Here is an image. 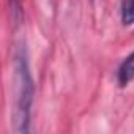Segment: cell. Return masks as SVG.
I'll return each mask as SVG.
<instances>
[{"label": "cell", "instance_id": "2", "mask_svg": "<svg viewBox=\"0 0 134 134\" xmlns=\"http://www.w3.org/2000/svg\"><path fill=\"white\" fill-rule=\"evenodd\" d=\"M134 81V51L120 63L117 71V82L120 87H126Z\"/></svg>", "mask_w": 134, "mask_h": 134}, {"label": "cell", "instance_id": "1", "mask_svg": "<svg viewBox=\"0 0 134 134\" xmlns=\"http://www.w3.org/2000/svg\"><path fill=\"white\" fill-rule=\"evenodd\" d=\"M13 121L16 132L30 131V114L35 85L30 73V65L24 47H18L13 58Z\"/></svg>", "mask_w": 134, "mask_h": 134}, {"label": "cell", "instance_id": "3", "mask_svg": "<svg viewBox=\"0 0 134 134\" xmlns=\"http://www.w3.org/2000/svg\"><path fill=\"white\" fill-rule=\"evenodd\" d=\"M121 21L125 25L134 24V0H121Z\"/></svg>", "mask_w": 134, "mask_h": 134}, {"label": "cell", "instance_id": "4", "mask_svg": "<svg viewBox=\"0 0 134 134\" xmlns=\"http://www.w3.org/2000/svg\"><path fill=\"white\" fill-rule=\"evenodd\" d=\"M10 11H11L13 24L18 25L22 19V2L21 0H10Z\"/></svg>", "mask_w": 134, "mask_h": 134}]
</instances>
